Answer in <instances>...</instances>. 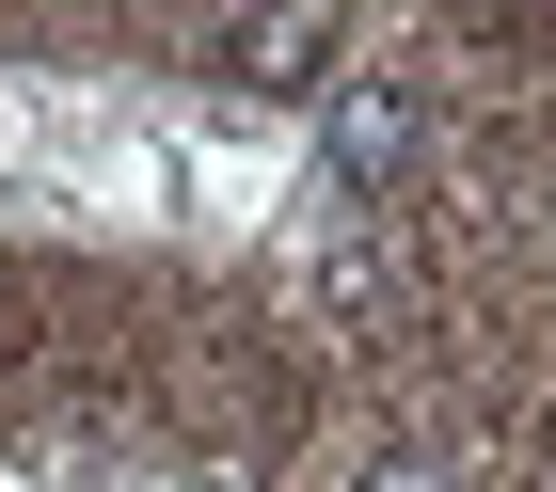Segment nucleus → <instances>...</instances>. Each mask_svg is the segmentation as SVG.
<instances>
[{"instance_id":"1","label":"nucleus","mask_w":556,"mask_h":492,"mask_svg":"<svg viewBox=\"0 0 556 492\" xmlns=\"http://www.w3.org/2000/svg\"><path fill=\"white\" fill-rule=\"evenodd\" d=\"M302 160H318V191H334V206L414 191V160H429V96H414V80H318Z\"/></svg>"},{"instance_id":"2","label":"nucleus","mask_w":556,"mask_h":492,"mask_svg":"<svg viewBox=\"0 0 556 492\" xmlns=\"http://www.w3.org/2000/svg\"><path fill=\"white\" fill-rule=\"evenodd\" d=\"M334 48H350V0H239L207 33V64H223V96H318V80H350Z\"/></svg>"},{"instance_id":"3","label":"nucleus","mask_w":556,"mask_h":492,"mask_svg":"<svg viewBox=\"0 0 556 492\" xmlns=\"http://www.w3.org/2000/svg\"><path fill=\"white\" fill-rule=\"evenodd\" d=\"M382 287H397V270H382V223H366V206H334V223L302 239V302H318V318H366Z\"/></svg>"},{"instance_id":"4","label":"nucleus","mask_w":556,"mask_h":492,"mask_svg":"<svg viewBox=\"0 0 556 492\" xmlns=\"http://www.w3.org/2000/svg\"><path fill=\"white\" fill-rule=\"evenodd\" d=\"M334 492H477V461L429 445V429H366V445L334 461Z\"/></svg>"},{"instance_id":"5","label":"nucleus","mask_w":556,"mask_h":492,"mask_svg":"<svg viewBox=\"0 0 556 492\" xmlns=\"http://www.w3.org/2000/svg\"><path fill=\"white\" fill-rule=\"evenodd\" d=\"M143 16H160V33H191V48H207L223 16H239V0H143Z\"/></svg>"},{"instance_id":"6","label":"nucleus","mask_w":556,"mask_h":492,"mask_svg":"<svg viewBox=\"0 0 556 492\" xmlns=\"http://www.w3.org/2000/svg\"><path fill=\"white\" fill-rule=\"evenodd\" d=\"M462 16H493V0H462Z\"/></svg>"}]
</instances>
